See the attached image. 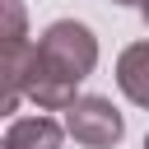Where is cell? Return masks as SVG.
I'll use <instances>...</instances> for the list:
<instances>
[{
	"label": "cell",
	"mask_w": 149,
	"mask_h": 149,
	"mask_svg": "<svg viewBox=\"0 0 149 149\" xmlns=\"http://www.w3.org/2000/svg\"><path fill=\"white\" fill-rule=\"evenodd\" d=\"M5 144L9 149H61L65 144V126L51 121V116H14L9 130H5Z\"/></svg>",
	"instance_id": "obj_3"
},
{
	"label": "cell",
	"mask_w": 149,
	"mask_h": 149,
	"mask_svg": "<svg viewBox=\"0 0 149 149\" xmlns=\"http://www.w3.org/2000/svg\"><path fill=\"white\" fill-rule=\"evenodd\" d=\"M144 149H149V135H144Z\"/></svg>",
	"instance_id": "obj_11"
},
{
	"label": "cell",
	"mask_w": 149,
	"mask_h": 149,
	"mask_svg": "<svg viewBox=\"0 0 149 149\" xmlns=\"http://www.w3.org/2000/svg\"><path fill=\"white\" fill-rule=\"evenodd\" d=\"M0 79L14 84V88L28 98V88H33V79H37V47H33L28 37L0 42Z\"/></svg>",
	"instance_id": "obj_5"
},
{
	"label": "cell",
	"mask_w": 149,
	"mask_h": 149,
	"mask_svg": "<svg viewBox=\"0 0 149 149\" xmlns=\"http://www.w3.org/2000/svg\"><path fill=\"white\" fill-rule=\"evenodd\" d=\"M0 149H9V144H5V140H0Z\"/></svg>",
	"instance_id": "obj_10"
},
{
	"label": "cell",
	"mask_w": 149,
	"mask_h": 149,
	"mask_svg": "<svg viewBox=\"0 0 149 149\" xmlns=\"http://www.w3.org/2000/svg\"><path fill=\"white\" fill-rule=\"evenodd\" d=\"M112 5H140V0H112Z\"/></svg>",
	"instance_id": "obj_9"
},
{
	"label": "cell",
	"mask_w": 149,
	"mask_h": 149,
	"mask_svg": "<svg viewBox=\"0 0 149 149\" xmlns=\"http://www.w3.org/2000/svg\"><path fill=\"white\" fill-rule=\"evenodd\" d=\"M28 37V5L23 0H0V42Z\"/></svg>",
	"instance_id": "obj_6"
},
{
	"label": "cell",
	"mask_w": 149,
	"mask_h": 149,
	"mask_svg": "<svg viewBox=\"0 0 149 149\" xmlns=\"http://www.w3.org/2000/svg\"><path fill=\"white\" fill-rule=\"evenodd\" d=\"M140 19H144V28H149V0H140Z\"/></svg>",
	"instance_id": "obj_8"
},
{
	"label": "cell",
	"mask_w": 149,
	"mask_h": 149,
	"mask_svg": "<svg viewBox=\"0 0 149 149\" xmlns=\"http://www.w3.org/2000/svg\"><path fill=\"white\" fill-rule=\"evenodd\" d=\"M93 65H98V37H93V28L79 23V19H56L37 37V79H33L28 98L42 112H65L79 98L74 88L93 74Z\"/></svg>",
	"instance_id": "obj_1"
},
{
	"label": "cell",
	"mask_w": 149,
	"mask_h": 149,
	"mask_svg": "<svg viewBox=\"0 0 149 149\" xmlns=\"http://www.w3.org/2000/svg\"><path fill=\"white\" fill-rule=\"evenodd\" d=\"M65 135H74V144H88V149H112L126 135V116L112 107V98L79 93L65 107Z\"/></svg>",
	"instance_id": "obj_2"
},
{
	"label": "cell",
	"mask_w": 149,
	"mask_h": 149,
	"mask_svg": "<svg viewBox=\"0 0 149 149\" xmlns=\"http://www.w3.org/2000/svg\"><path fill=\"white\" fill-rule=\"evenodd\" d=\"M19 102H23V93H19L14 84H5V79H0V121H9V116L19 112Z\"/></svg>",
	"instance_id": "obj_7"
},
{
	"label": "cell",
	"mask_w": 149,
	"mask_h": 149,
	"mask_svg": "<svg viewBox=\"0 0 149 149\" xmlns=\"http://www.w3.org/2000/svg\"><path fill=\"white\" fill-rule=\"evenodd\" d=\"M116 88L135 107H149V42H130L116 56Z\"/></svg>",
	"instance_id": "obj_4"
}]
</instances>
